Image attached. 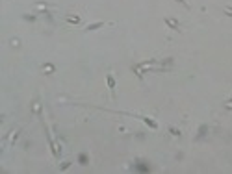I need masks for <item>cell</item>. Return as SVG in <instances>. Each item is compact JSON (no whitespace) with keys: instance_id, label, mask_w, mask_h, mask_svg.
<instances>
[{"instance_id":"cell-1","label":"cell","mask_w":232,"mask_h":174,"mask_svg":"<svg viewBox=\"0 0 232 174\" xmlns=\"http://www.w3.org/2000/svg\"><path fill=\"white\" fill-rule=\"evenodd\" d=\"M163 22H165V26H169V28H171V30H175V32H180V30H182V24H180V20H178V19L165 17V19H163Z\"/></svg>"},{"instance_id":"cell-2","label":"cell","mask_w":232,"mask_h":174,"mask_svg":"<svg viewBox=\"0 0 232 174\" xmlns=\"http://www.w3.org/2000/svg\"><path fill=\"white\" fill-rule=\"evenodd\" d=\"M138 118H141L143 122H145L149 128H152V130H158V122L154 121V118H150V117H145V115H136Z\"/></svg>"},{"instance_id":"cell-3","label":"cell","mask_w":232,"mask_h":174,"mask_svg":"<svg viewBox=\"0 0 232 174\" xmlns=\"http://www.w3.org/2000/svg\"><path fill=\"white\" fill-rule=\"evenodd\" d=\"M106 82H108V89L113 93L115 91V78H113L112 74H106Z\"/></svg>"},{"instance_id":"cell-4","label":"cell","mask_w":232,"mask_h":174,"mask_svg":"<svg viewBox=\"0 0 232 174\" xmlns=\"http://www.w3.org/2000/svg\"><path fill=\"white\" fill-rule=\"evenodd\" d=\"M102 26H104L102 20H101V22H93V24H89V26H85V32H95V30L102 28Z\"/></svg>"},{"instance_id":"cell-5","label":"cell","mask_w":232,"mask_h":174,"mask_svg":"<svg viewBox=\"0 0 232 174\" xmlns=\"http://www.w3.org/2000/svg\"><path fill=\"white\" fill-rule=\"evenodd\" d=\"M69 24H80V17H65Z\"/></svg>"},{"instance_id":"cell-6","label":"cell","mask_w":232,"mask_h":174,"mask_svg":"<svg viewBox=\"0 0 232 174\" xmlns=\"http://www.w3.org/2000/svg\"><path fill=\"white\" fill-rule=\"evenodd\" d=\"M71 167V161H65V163H61L60 165V170H65V169H69Z\"/></svg>"},{"instance_id":"cell-7","label":"cell","mask_w":232,"mask_h":174,"mask_svg":"<svg viewBox=\"0 0 232 174\" xmlns=\"http://www.w3.org/2000/svg\"><path fill=\"white\" fill-rule=\"evenodd\" d=\"M169 132H171L173 135H180V130H176V128H169Z\"/></svg>"},{"instance_id":"cell-8","label":"cell","mask_w":232,"mask_h":174,"mask_svg":"<svg viewBox=\"0 0 232 174\" xmlns=\"http://www.w3.org/2000/svg\"><path fill=\"white\" fill-rule=\"evenodd\" d=\"M176 2H178V4H182V6H184L186 9H190V4H187V2H186V0H176Z\"/></svg>"},{"instance_id":"cell-9","label":"cell","mask_w":232,"mask_h":174,"mask_svg":"<svg viewBox=\"0 0 232 174\" xmlns=\"http://www.w3.org/2000/svg\"><path fill=\"white\" fill-rule=\"evenodd\" d=\"M223 11H225V13H227L228 17H232V8H225V9H223Z\"/></svg>"},{"instance_id":"cell-10","label":"cell","mask_w":232,"mask_h":174,"mask_svg":"<svg viewBox=\"0 0 232 174\" xmlns=\"http://www.w3.org/2000/svg\"><path fill=\"white\" fill-rule=\"evenodd\" d=\"M45 70H47V72H52L54 67H52V65H45Z\"/></svg>"},{"instance_id":"cell-11","label":"cell","mask_w":232,"mask_h":174,"mask_svg":"<svg viewBox=\"0 0 232 174\" xmlns=\"http://www.w3.org/2000/svg\"><path fill=\"white\" fill-rule=\"evenodd\" d=\"M227 106H228V107H232V98L228 100V104H227Z\"/></svg>"}]
</instances>
